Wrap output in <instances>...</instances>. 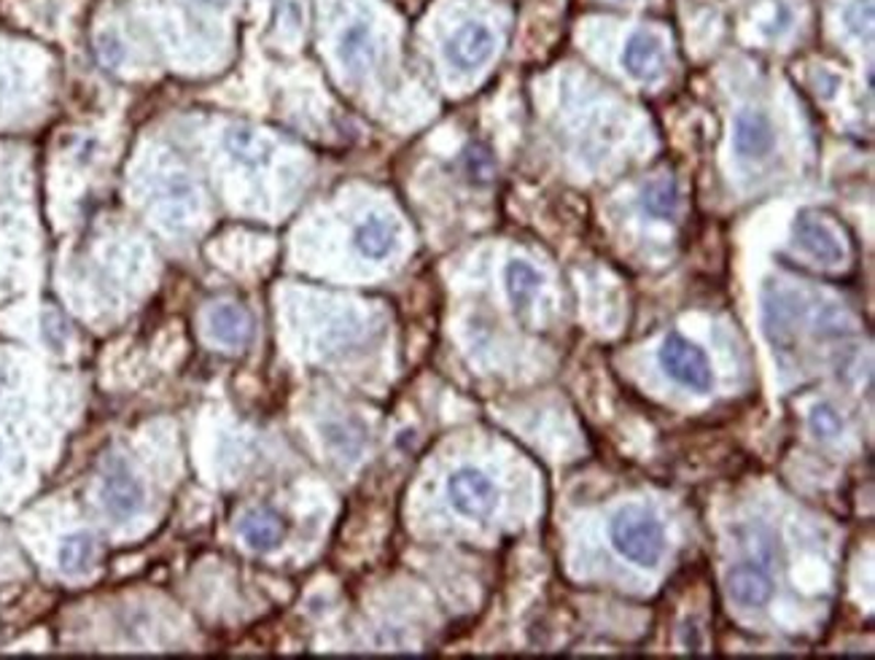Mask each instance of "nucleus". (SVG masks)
I'll return each instance as SVG.
<instances>
[{"label": "nucleus", "mask_w": 875, "mask_h": 660, "mask_svg": "<svg viewBox=\"0 0 875 660\" xmlns=\"http://www.w3.org/2000/svg\"><path fill=\"white\" fill-rule=\"evenodd\" d=\"M609 537L615 550L641 569L658 567L665 550V532L654 513L628 504L612 517Z\"/></svg>", "instance_id": "obj_1"}, {"label": "nucleus", "mask_w": 875, "mask_h": 660, "mask_svg": "<svg viewBox=\"0 0 875 660\" xmlns=\"http://www.w3.org/2000/svg\"><path fill=\"white\" fill-rule=\"evenodd\" d=\"M660 367H663L669 378H674L678 385L695 391V394H706L714 385L711 361L704 354V348H698L695 343H689L682 335H669L660 345Z\"/></svg>", "instance_id": "obj_2"}, {"label": "nucleus", "mask_w": 875, "mask_h": 660, "mask_svg": "<svg viewBox=\"0 0 875 660\" xmlns=\"http://www.w3.org/2000/svg\"><path fill=\"white\" fill-rule=\"evenodd\" d=\"M448 499L456 513L472 521H485L496 513L498 507V489L485 472L474 467H461L450 474L448 480Z\"/></svg>", "instance_id": "obj_3"}, {"label": "nucleus", "mask_w": 875, "mask_h": 660, "mask_svg": "<svg viewBox=\"0 0 875 660\" xmlns=\"http://www.w3.org/2000/svg\"><path fill=\"white\" fill-rule=\"evenodd\" d=\"M100 499H103V507L109 510L111 517L127 521V517H133L143 507L146 491H143L141 480L135 478L133 469L127 467V461L113 459L103 472Z\"/></svg>", "instance_id": "obj_4"}, {"label": "nucleus", "mask_w": 875, "mask_h": 660, "mask_svg": "<svg viewBox=\"0 0 875 660\" xmlns=\"http://www.w3.org/2000/svg\"><path fill=\"white\" fill-rule=\"evenodd\" d=\"M493 49H496L493 30L482 22H467L448 38L445 57L450 59L452 68L469 74V70H478L480 65H485L493 57Z\"/></svg>", "instance_id": "obj_5"}, {"label": "nucleus", "mask_w": 875, "mask_h": 660, "mask_svg": "<svg viewBox=\"0 0 875 660\" xmlns=\"http://www.w3.org/2000/svg\"><path fill=\"white\" fill-rule=\"evenodd\" d=\"M773 146H776V130L767 114L747 109L736 116L733 148L738 157L747 163H760L773 152Z\"/></svg>", "instance_id": "obj_6"}, {"label": "nucleus", "mask_w": 875, "mask_h": 660, "mask_svg": "<svg viewBox=\"0 0 875 660\" xmlns=\"http://www.w3.org/2000/svg\"><path fill=\"white\" fill-rule=\"evenodd\" d=\"M795 243L808 254V257L821 261V265H841L843 257H846L843 243L838 240L835 230L808 211H803L800 216H797Z\"/></svg>", "instance_id": "obj_7"}, {"label": "nucleus", "mask_w": 875, "mask_h": 660, "mask_svg": "<svg viewBox=\"0 0 875 660\" xmlns=\"http://www.w3.org/2000/svg\"><path fill=\"white\" fill-rule=\"evenodd\" d=\"M725 588H728L730 602L743 606V609H763V606L771 604L773 593H776L771 577L760 567H754V563H741V567L730 569Z\"/></svg>", "instance_id": "obj_8"}, {"label": "nucleus", "mask_w": 875, "mask_h": 660, "mask_svg": "<svg viewBox=\"0 0 875 660\" xmlns=\"http://www.w3.org/2000/svg\"><path fill=\"white\" fill-rule=\"evenodd\" d=\"M622 65L633 79L639 81H654L658 76H663L665 55H663V41L658 35L639 30L628 38L622 52Z\"/></svg>", "instance_id": "obj_9"}, {"label": "nucleus", "mask_w": 875, "mask_h": 660, "mask_svg": "<svg viewBox=\"0 0 875 660\" xmlns=\"http://www.w3.org/2000/svg\"><path fill=\"white\" fill-rule=\"evenodd\" d=\"M207 324H211L213 340L226 345V348H243L254 335L251 316L240 305H232V302L213 305L211 313H207Z\"/></svg>", "instance_id": "obj_10"}, {"label": "nucleus", "mask_w": 875, "mask_h": 660, "mask_svg": "<svg viewBox=\"0 0 875 660\" xmlns=\"http://www.w3.org/2000/svg\"><path fill=\"white\" fill-rule=\"evenodd\" d=\"M240 537L251 550L270 552L283 542L285 523L283 517L272 510H251L240 521Z\"/></svg>", "instance_id": "obj_11"}, {"label": "nucleus", "mask_w": 875, "mask_h": 660, "mask_svg": "<svg viewBox=\"0 0 875 660\" xmlns=\"http://www.w3.org/2000/svg\"><path fill=\"white\" fill-rule=\"evenodd\" d=\"M399 230L391 219L369 216L354 232V246L367 259H385L396 248Z\"/></svg>", "instance_id": "obj_12"}, {"label": "nucleus", "mask_w": 875, "mask_h": 660, "mask_svg": "<svg viewBox=\"0 0 875 660\" xmlns=\"http://www.w3.org/2000/svg\"><path fill=\"white\" fill-rule=\"evenodd\" d=\"M339 59H343L354 74L367 70V65L374 59L372 27H369L367 22H354V25L339 35Z\"/></svg>", "instance_id": "obj_13"}, {"label": "nucleus", "mask_w": 875, "mask_h": 660, "mask_svg": "<svg viewBox=\"0 0 875 660\" xmlns=\"http://www.w3.org/2000/svg\"><path fill=\"white\" fill-rule=\"evenodd\" d=\"M94 556H98V542H94V537L87 532H79L63 539L57 561L65 574H85L87 569L92 567Z\"/></svg>", "instance_id": "obj_14"}, {"label": "nucleus", "mask_w": 875, "mask_h": 660, "mask_svg": "<svg viewBox=\"0 0 875 660\" xmlns=\"http://www.w3.org/2000/svg\"><path fill=\"white\" fill-rule=\"evenodd\" d=\"M504 278H507V294L512 305H515V311H526V307L531 305L534 294H537L541 287V276L528 265V261L515 259L507 265Z\"/></svg>", "instance_id": "obj_15"}, {"label": "nucleus", "mask_w": 875, "mask_h": 660, "mask_svg": "<svg viewBox=\"0 0 875 660\" xmlns=\"http://www.w3.org/2000/svg\"><path fill=\"white\" fill-rule=\"evenodd\" d=\"M224 144H226V148H229L232 157L240 159V163H246V165H251V168H256V165H265L267 159H270V146H267L259 135L248 133V130H240V127L229 130L224 138Z\"/></svg>", "instance_id": "obj_16"}, {"label": "nucleus", "mask_w": 875, "mask_h": 660, "mask_svg": "<svg viewBox=\"0 0 875 660\" xmlns=\"http://www.w3.org/2000/svg\"><path fill=\"white\" fill-rule=\"evenodd\" d=\"M641 205L650 216L671 219L678 208V189L671 178H658V181L647 183L644 194H641Z\"/></svg>", "instance_id": "obj_17"}, {"label": "nucleus", "mask_w": 875, "mask_h": 660, "mask_svg": "<svg viewBox=\"0 0 875 660\" xmlns=\"http://www.w3.org/2000/svg\"><path fill=\"white\" fill-rule=\"evenodd\" d=\"M808 424H811V432L817 434L819 439H835L838 434L843 432V418L832 404H817V407L811 410Z\"/></svg>", "instance_id": "obj_18"}, {"label": "nucleus", "mask_w": 875, "mask_h": 660, "mask_svg": "<svg viewBox=\"0 0 875 660\" xmlns=\"http://www.w3.org/2000/svg\"><path fill=\"white\" fill-rule=\"evenodd\" d=\"M846 25L851 33L862 35V33H871V25H873V5L871 0H856V3H851L846 9Z\"/></svg>", "instance_id": "obj_19"}, {"label": "nucleus", "mask_w": 875, "mask_h": 660, "mask_svg": "<svg viewBox=\"0 0 875 660\" xmlns=\"http://www.w3.org/2000/svg\"><path fill=\"white\" fill-rule=\"evenodd\" d=\"M103 44H105V46H100V55H103V59H105V63H109V65H116L119 59H122V55H124L122 46H119L116 41L111 38V35H105Z\"/></svg>", "instance_id": "obj_20"}]
</instances>
